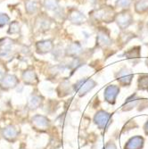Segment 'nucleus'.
Wrapping results in <instances>:
<instances>
[{
	"label": "nucleus",
	"mask_w": 148,
	"mask_h": 149,
	"mask_svg": "<svg viewBox=\"0 0 148 149\" xmlns=\"http://www.w3.org/2000/svg\"><path fill=\"white\" fill-rule=\"evenodd\" d=\"M96 86V82L93 79H82L79 80L75 84L74 88L75 90L80 95V96H84L88 91L93 89Z\"/></svg>",
	"instance_id": "obj_1"
},
{
	"label": "nucleus",
	"mask_w": 148,
	"mask_h": 149,
	"mask_svg": "<svg viewBox=\"0 0 148 149\" xmlns=\"http://www.w3.org/2000/svg\"><path fill=\"white\" fill-rule=\"evenodd\" d=\"M94 120H95L96 124L99 127V129L106 130L111 123V115L110 113L104 111H99L95 115Z\"/></svg>",
	"instance_id": "obj_2"
},
{
	"label": "nucleus",
	"mask_w": 148,
	"mask_h": 149,
	"mask_svg": "<svg viewBox=\"0 0 148 149\" xmlns=\"http://www.w3.org/2000/svg\"><path fill=\"white\" fill-rule=\"evenodd\" d=\"M119 92H120V88L117 86L111 85V86H108L105 88L104 97L105 100L108 103L113 104L115 102V99H116V97L118 96Z\"/></svg>",
	"instance_id": "obj_3"
},
{
	"label": "nucleus",
	"mask_w": 148,
	"mask_h": 149,
	"mask_svg": "<svg viewBox=\"0 0 148 149\" xmlns=\"http://www.w3.org/2000/svg\"><path fill=\"white\" fill-rule=\"evenodd\" d=\"M116 21H117L118 25L120 27V28H122V30H124L131 24L132 16L130 15L129 13L123 12V13H120V15L117 16Z\"/></svg>",
	"instance_id": "obj_4"
},
{
	"label": "nucleus",
	"mask_w": 148,
	"mask_h": 149,
	"mask_svg": "<svg viewBox=\"0 0 148 149\" xmlns=\"http://www.w3.org/2000/svg\"><path fill=\"white\" fill-rule=\"evenodd\" d=\"M32 124L37 130H46L48 128L49 123H48V120L45 116L36 115L32 118Z\"/></svg>",
	"instance_id": "obj_5"
},
{
	"label": "nucleus",
	"mask_w": 148,
	"mask_h": 149,
	"mask_svg": "<svg viewBox=\"0 0 148 149\" xmlns=\"http://www.w3.org/2000/svg\"><path fill=\"white\" fill-rule=\"evenodd\" d=\"M144 145V139L140 136L131 138L125 145L124 149H141Z\"/></svg>",
	"instance_id": "obj_6"
},
{
	"label": "nucleus",
	"mask_w": 148,
	"mask_h": 149,
	"mask_svg": "<svg viewBox=\"0 0 148 149\" xmlns=\"http://www.w3.org/2000/svg\"><path fill=\"white\" fill-rule=\"evenodd\" d=\"M113 10L112 8H103L97 12L96 18L104 21L106 22H110L109 21L113 20Z\"/></svg>",
	"instance_id": "obj_7"
},
{
	"label": "nucleus",
	"mask_w": 148,
	"mask_h": 149,
	"mask_svg": "<svg viewBox=\"0 0 148 149\" xmlns=\"http://www.w3.org/2000/svg\"><path fill=\"white\" fill-rule=\"evenodd\" d=\"M133 75L130 73V72L127 69H122L119 72L118 75V80L123 85H129L132 79Z\"/></svg>",
	"instance_id": "obj_8"
},
{
	"label": "nucleus",
	"mask_w": 148,
	"mask_h": 149,
	"mask_svg": "<svg viewBox=\"0 0 148 149\" xmlns=\"http://www.w3.org/2000/svg\"><path fill=\"white\" fill-rule=\"evenodd\" d=\"M17 82H18V80H17L15 76H13V75H6V77L3 78L2 87L5 88H13L15 86H16Z\"/></svg>",
	"instance_id": "obj_9"
},
{
	"label": "nucleus",
	"mask_w": 148,
	"mask_h": 149,
	"mask_svg": "<svg viewBox=\"0 0 148 149\" xmlns=\"http://www.w3.org/2000/svg\"><path fill=\"white\" fill-rule=\"evenodd\" d=\"M97 38H98V44L101 46H108L111 43V38L109 37V34L105 32V30H101L98 32L97 35Z\"/></svg>",
	"instance_id": "obj_10"
},
{
	"label": "nucleus",
	"mask_w": 148,
	"mask_h": 149,
	"mask_svg": "<svg viewBox=\"0 0 148 149\" xmlns=\"http://www.w3.org/2000/svg\"><path fill=\"white\" fill-rule=\"evenodd\" d=\"M17 134H18L17 130L15 127H13V126H8L6 129H4V130H3L4 137L8 140L15 139L16 137H17Z\"/></svg>",
	"instance_id": "obj_11"
},
{
	"label": "nucleus",
	"mask_w": 148,
	"mask_h": 149,
	"mask_svg": "<svg viewBox=\"0 0 148 149\" xmlns=\"http://www.w3.org/2000/svg\"><path fill=\"white\" fill-rule=\"evenodd\" d=\"M53 48V44L50 40H43L37 43V49L40 53H47Z\"/></svg>",
	"instance_id": "obj_12"
},
{
	"label": "nucleus",
	"mask_w": 148,
	"mask_h": 149,
	"mask_svg": "<svg viewBox=\"0 0 148 149\" xmlns=\"http://www.w3.org/2000/svg\"><path fill=\"white\" fill-rule=\"evenodd\" d=\"M23 80L28 84H34L37 82V76L33 71H26L22 75Z\"/></svg>",
	"instance_id": "obj_13"
},
{
	"label": "nucleus",
	"mask_w": 148,
	"mask_h": 149,
	"mask_svg": "<svg viewBox=\"0 0 148 149\" xmlns=\"http://www.w3.org/2000/svg\"><path fill=\"white\" fill-rule=\"evenodd\" d=\"M71 21L74 23H81L82 21L85 20V16L82 15L81 13L79 12V11H74L73 13H71V17H70Z\"/></svg>",
	"instance_id": "obj_14"
},
{
	"label": "nucleus",
	"mask_w": 148,
	"mask_h": 149,
	"mask_svg": "<svg viewBox=\"0 0 148 149\" xmlns=\"http://www.w3.org/2000/svg\"><path fill=\"white\" fill-rule=\"evenodd\" d=\"M148 9V3L146 0H139L136 5V11L138 13H144Z\"/></svg>",
	"instance_id": "obj_15"
},
{
	"label": "nucleus",
	"mask_w": 148,
	"mask_h": 149,
	"mask_svg": "<svg viewBox=\"0 0 148 149\" xmlns=\"http://www.w3.org/2000/svg\"><path fill=\"white\" fill-rule=\"evenodd\" d=\"M139 47H135L131 49H129L127 53H125V56H128V58H138L139 57Z\"/></svg>",
	"instance_id": "obj_16"
},
{
	"label": "nucleus",
	"mask_w": 148,
	"mask_h": 149,
	"mask_svg": "<svg viewBox=\"0 0 148 149\" xmlns=\"http://www.w3.org/2000/svg\"><path fill=\"white\" fill-rule=\"evenodd\" d=\"M26 8L30 13H34L38 9V1L37 0H28L26 4Z\"/></svg>",
	"instance_id": "obj_17"
},
{
	"label": "nucleus",
	"mask_w": 148,
	"mask_h": 149,
	"mask_svg": "<svg viewBox=\"0 0 148 149\" xmlns=\"http://www.w3.org/2000/svg\"><path fill=\"white\" fill-rule=\"evenodd\" d=\"M136 97H137V95H134V96H131L129 98L127 99V101H126V103H125V106L128 107V108H127L128 110L131 109L132 107H134V106L136 105V104H137V102H138V99H137Z\"/></svg>",
	"instance_id": "obj_18"
},
{
	"label": "nucleus",
	"mask_w": 148,
	"mask_h": 149,
	"mask_svg": "<svg viewBox=\"0 0 148 149\" xmlns=\"http://www.w3.org/2000/svg\"><path fill=\"white\" fill-rule=\"evenodd\" d=\"M138 85H139V88H146L148 87V77L147 76H144L141 78L139 77Z\"/></svg>",
	"instance_id": "obj_19"
},
{
	"label": "nucleus",
	"mask_w": 148,
	"mask_h": 149,
	"mask_svg": "<svg viewBox=\"0 0 148 149\" xmlns=\"http://www.w3.org/2000/svg\"><path fill=\"white\" fill-rule=\"evenodd\" d=\"M45 5H46V7L50 10L56 9L57 6V0H46Z\"/></svg>",
	"instance_id": "obj_20"
},
{
	"label": "nucleus",
	"mask_w": 148,
	"mask_h": 149,
	"mask_svg": "<svg viewBox=\"0 0 148 149\" xmlns=\"http://www.w3.org/2000/svg\"><path fill=\"white\" fill-rule=\"evenodd\" d=\"M19 30H20V26H19L18 22H13L10 25L9 33H17V32H19Z\"/></svg>",
	"instance_id": "obj_21"
},
{
	"label": "nucleus",
	"mask_w": 148,
	"mask_h": 149,
	"mask_svg": "<svg viewBox=\"0 0 148 149\" xmlns=\"http://www.w3.org/2000/svg\"><path fill=\"white\" fill-rule=\"evenodd\" d=\"M131 2H132V0H118L116 5L117 6H120L122 8H126L129 6H130Z\"/></svg>",
	"instance_id": "obj_22"
},
{
	"label": "nucleus",
	"mask_w": 148,
	"mask_h": 149,
	"mask_svg": "<svg viewBox=\"0 0 148 149\" xmlns=\"http://www.w3.org/2000/svg\"><path fill=\"white\" fill-rule=\"evenodd\" d=\"M9 22V17L4 13H0V27L6 25Z\"/></svg>",
	"instance_id": "obj_23"
},
{
	"label": "nucleus",
	"mask_w": 148,
	"mask_h": 149,
	"mask_svg": "<svg viewBox=\"0 0 148 149\" xmlns=\"http://www.w3.org/2000/svg\"><path fill=\"white\" fill-rule=\"evenodd\" d=\"M31 103H32V104H31L32 108H36V107L38 105V104L40 103V99H39V97H34L31 100Z\"/></svg>",
	"instance_id": "obj_24"
},
{
	"label": "nucleus",
	"mask_w": 148,
	"mask_h": 149,
	"mask_svg": "<svg viewBox=\"0 0 148 149\" xmlns=\"http://www.w3.org/2000/svg\"><path fill=\"white\" fill-rule=\"evenodd\" d=\"M103 149H117V147H116V146H115L114 143L109 142V143H107V144L104 146V147Z\"/></svg>",
	"instance_id": "obj_25"
},
{
	"label": "nucleus",
	"mask_w": 148,
	"mask_h": 149,
	"mask_svg": "<svg viewBox=\"0 0 148 149\" xmlns=\"http://www.w3.org/2000/svg\"><path fill=\"white\" fill-rule=\"evenodd\" d=\"M4 76H5V68L2 65H0V79H3Z\"/></svg>",
	"instance_id": "obj_26"
},
{
	"label": "nucleus",
	"mask_w": 148,
	"mask_h": 149,
	"mask_svg": "<svg viewBox=\"0 0 148 149\" xmlns=\"http://www.w3.org/2000/svg\"><path fill=\"white\" fill-rule=\"evenodd\" d=\"M145 133L148 135V120L146 121V123H145Z\"/></svg>",
	"instance_id": "obj_27"
},
{
	"label": "nucleus",
	"mask_w": 148,
	"mask_h": 149,
	"mask_svg": "<svg viewBox=\"0 0 148 149\" xmlns=\"http://www.w3.org/2000/svg\"><path fill=\"white\" fill-rule=\"evenodd\" d=\"M146 65H148V59L146 60Z\"/></svg>",
	"instance_id": "obj_28"
}]
</instances>
